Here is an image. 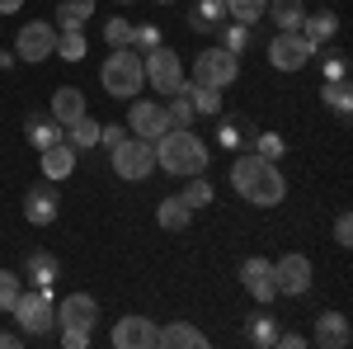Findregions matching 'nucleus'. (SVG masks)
<instances>
[{
    "label": "nucleus",
    "instance_id": "obj_24",
    "mask_svg": "<svg viewBox=\"0 0 353 349\" xmlns=\"http://www.w3.org/2000/svg\"><path fill=\"white\" fill-rule=\"evenodd\" d=\"M212 33H217L221 48H226V53H236V57L254 48V24H241V19H221Z\"/></svg>",
    "mask_w": 353,
    "mask_h": 349
},
{
    "label": "nucleus",
    "instance_id": "obj_6",
    "mask_svg": "<svg viewBox=\"0 0 353 349\" xmlns=\"http://www.w3.org/2000/svg\"><path fill=\"white\" fill-rule=\"evenodd\" d=\"M321 48H311L306 38H301V28H278L269 38V66L273 71H301V66H311Z\"/></svg>",
    "mask_w": 353,
    "mask_h": 349
},
{
    "label": "nucleus",
    "instance_id": "obj_9",
    "mask_svg": "<svg viewBox=\"0 0 353 349\" xmlns=\"http://www.w3.org/2000/svg\"><path fill=\"white\" fill-rule=\"evenodd\" d=\"M52 53H57V24L28 19V24L19 28V38H14V57L28 62V66H38V62H48Z\"/></svg>",
    "mask_w": 353,
    "mask_h": 349
},
{
    "label": "nucleus",
    "instance_id": "obj_37",
    "mask_svg": "<svg viewBox=\"0 0 353 349\" xmlns=\"http://www.w3.org/2000/svg\"><path fill=\"white\" fill-rule=\"evenodd\" d=\"M264 5H269V0H226V19L259 24V19H264Z\"/></svg>",
    "mask_w": 353,
    "mask_h": 349
},
{
    "label": "nucleus",
    "instance_id": "obj_42",
    "mask_svg": "<svg viewBox=\"0 0 353 349\" xmlns=\"http://www.w3.org/2000/svg\"><path fill=\"white\" fill-rule=\"evenodd\" d=\"M123 137H132V133H128V123H99V147H109V151H113Z\"/></svg>",
    "mask_w": 353,
    "mask_h": 349
},
{
    "label": "nucleus",
    "instance_id": "obj_2",
    "mask_svg": "<svg viewBox=\"0 0 353 349\" xmlns=\"http://www.w3.org/2000/svg\"><path fill=\"white\" fill-rule=\"evenodd\" d=\"M156 170L189 180V175H208V142L193 128H165L156 137Z\"/></svg>",
    "mask_w": 353,
    "mask_h": 349
},
{
    "label": "nucleus",
    "instance_id": "obj_18",
    "mask_svg": "<svg viewBox=\"0 0 353 349\" xmlns=\"http://www.w3.org/2000/svg\"><path fill=\"white\" fill-rule=\"evenodd\" d=\"M19 279H28L33 288H52L57 279H61V260H57L52 250H28L24 255V274Z\"/></svg>",
    "mask_w": 353,
    "mask_h": 349
},
{
    "label": "nucleus",
    "instance_id": "obj_20",
    "mask_svg": "<svg viewBox=\"0 0 353 349\" xmlns=\"http://www.w3.org/2000/svg\"><path fill=\"white\" fill-rule=\"evenodd\" d=\"M61 137H66V128L57 123L52 113H28V118H24V142H28V147L43 151V147H52V142H61Z\"/></svg>",
    "mask_w": 353,
    "mask_h": 349
},
{
    "label": "nucleus",
    "instance_id": "obj_45",
    "mask_svg": "<svg viewBox=\"0 0 353 349\" xmlns=\"http://www.w3.org/2000/svg\"><path fill=\"white\" fill-rule=\"evenodd\" d=\"M278 345H283V349H306L311 340H306V335H297V330H278Z\"/></svg>",
    "mask_w": 353,
    "mask_h": 349
},
{
    "label": "nucleus",
    "instance_id": "obj_21",
    "mask_svg": "<svg viewBox=\"0 0 353 349\" xmlns=\"http://www.w3.org/2000/svg\"><path fill=\"white\" fill-rule=\"evenodd\" d=\"M250 133H254V128H250L245 118H236V113H217V147L221 151H231V156L245 151V147H250Z\"/></svg>",
    "mask_w": 353,
    "mask_h": 349
},
{
    "label": "nucleus",
    "instance_id": "obj_10",
    "mask_svg": "<svg viewBox=\"0 0 353 349\" xmlns=\"http://www.w3.org/2000/svg\"><path fill=\"white\" fill-rule=\"evenodd\" d=\"M311 279H316V269L306 255H283V260H273V283H278V297H306L311 293Z\"/></svg>",
    "mask_w": 353,
    "mask_h": 349
},
{
    "label": "nucleus",
    "instance_id": "obj_43",
    "mask_svg": "<svg viewBox=\"0 0 353 349\" xmlns=\"http://www.w3.org/2000/svg\"><path fill=\"white\" fill-rule=\"evenodd\" d=\"M57 330H61V345L66 349H85L90 335H94V330H76V326H57Z\"/></svg>",
    "mask_w": 353,
    "mask_h": 349
},
{
    "label": "nucleus",
    "instance_id": "obj_7",
    "mask_svg": "<svg viewBox=\"0 0 353 349\" xmlns=\"http://www.w3.org/2000/svg\"><path fill=\"white\" fill-rule=\"evenodd\" d=\"M236 76H241V57L226 53L221 43H212L208 53L193 57V81H198V85H217V90H226Z\"/></svg>",
    "mask_w": 353,
    "mask_h": 349
},
{
    "label": "nucleus",
    "instance_id": "obj_36",
    "mask_svg": "<svg viewBox=\"0 0 353 349\" xmlns=\"http://www.w3.org/2000/svg\"><path fill=\"white\" fill-rule=\"evenodd\" d=\"M250 151H254V156H264V161H283V156H288V142H283L278 133L254 128V133H250Z\"/></svg>",
    "mask_w": 353,
    "mask_h": 349
},
{
    "label": "nucleus",
    "instance_id": "obj_14",
    "mask_svg": "<svg viewBox=\"0 0 353 349\" xmlns=\"http://www.w3.org/2000/svg\"><path fill=\"white\" fill-rule=\"evenodd\" d=\"M241 283L250 288V297L259 302V307H269L273 297H278V283H273V260H264V255H250L241 265Z\"/></svg>",
    "mask_w": 353,
    "mask_h": 349
},
{
    "label": "nucleus",
    "instance_id": "obj_22",
    "mask_svg": "<svg viewBox=\"0 0 353 349\" xmlns=\"http://www.w3.org/2000/svg\"><path fill=\"white\" fill-rule=\"evenodd\" d=\"M334 33H339V15H334V10H316V15H301V38H306L311 48H325Z\"/></svg>",
    "mask_w": 353,
    "mask_h": 349
},
{
    "label": "nucleus",
    "instance_id": "obj_4",
    "mask_svg": "<svg viewBox=\"0 0 353 349\" xmlns=\"http://www.w3.org/2000/svg\"><path fill=\"white\" fill-rule=\"evenodd\" d=\"M10 317L19 326V335L28 340H43V335H52L57 330V302H52V288H33V293H19L14 297V307H10Z\"/></svg>",
    "mask_w": 353,
    "mask_h": 349
},
{
    "label": "nucleus",
    "instance_id": "obj_33",
    "mask_svg": "<svg viewBox=\"0 0 353 349\" xmlns=\"http://www.w3.org/2000/svg\"><path fill=\"white\" fill-rule=\"evenodd\" d=\"M301 15H306L301 0H269L264 5V19H273L278 28H301Z\"/></svg>",
    "mask_w": 353,
    "mask_h": 349
},
{
    "label": "nucleus",
    "instance_id": "obj_12",
    "mask_svg": "<svg viewBox=\"0 0 353 349\" xmlns=\"http://www.w3.org/2000/svg\"><path fill=\"white\" fill-rule=\"evenodd\" d=\"M57 217H61V194H57L52 180L24 189V222H33V227H52Z\"/></svg>",
    "mask_w": 353,
    "mask_h": 349
},
{
    "label": "nucleus",
    "instance_id": "obj_50",
    "mask_svg": "<svg viewBox=\"0 0 353 349\" xmlns=\"http://www.w3.org/2000/svg\"><path fill=\"white\" fill-rule=\"evenodd\" d=\"M118 5H132V0H118Z\"/></svg>",
    "mask_w": 353,
    "mask_h": 349
},
{
    "label": "nucleus",
    "instance_id": "obj_38",
    "mask_svg": "<svg viewBox=\"0 0 353 349\" xmlns=\"http://www.w3.org/2000/svg\"><path fill=\"white\" fill-rule=\"evenodd\" d=\"M165 43V33H161V24H137L132 28V53H156V48H161Z\"/></svg>",
    "mask_w": 353,
    "mask_h": 349
},
{
    "label": "nucleus",
    "instance_id": "obj_1",
    "mask_svg": "<svg viewBox=\"0 0 353 349\" xmlns=\"http://www.w3.org/2000/svg\"><path fill=\"white\" fill-rule=\"evenodd\" d=\"M231 189L241 194L250 208H278L288 198V175L278 170V161H264L254 151H236V161H231Z\"/></svg>",
    "mask_w": 353,
    "mask_h": 349
},
{
    "label": "nucleus",
    "instance_id": "obj_5",
    "mask_svg": "<svg viewBox=\"0 0 353 349\" xmlns=\"http://www.w3.org/2000/svg\"><path fill=\"white\" fill-rule=\"evenodd\" d=\"M109 156H113V175L128 180V185H141V180L156 175V142H146V137H123Z\"/></svg>",
    "mask_w": 353,
    "mask_h": 349
},
{
    "label": "nucleus",
    "instance_id": "obj_31",
    "mask_svg": "<svg viewBox=\"0 0 353 349\" xmlns=\"http://www.w3.org/2000/svg\"><path fill=\"white\" fill-rule=\"evenodd\" d=\"M94 15V0H57V28H85Z\"/></svg>",
    "mask_w": 353,
    "mask_h": 349
},
{
    "label": "nucleus",
    "instance_id": "obj_26",
    "mask_svg": "<svg viewBox=\"0 0 353 349\" xmlns=\"http://www.w3.org/2000/svg\"><path fill=\"white\" fill-rule=\"evenodd\" d=\"M161 345L165 349H203V345H208V335H203L198 326H189V321H170L161 330Z\"/></svg>",
    "mask_w": 353,
    "mask_h": 349
},
{
    "label": "nucleus",
    "instance_id": "obj_34",
    "mask_svg": "<svg viewBox=\"0 0 353 349\" xmlns=\"http://www.w3.org/2000/svg\"><path fill=\"white\" fill-rule=\"evenodd\" d=\"M321 100H325V109H334L339 118H349L353 113V85L349 81H321Z\"/></svg>",
    "mask_w": 353,
    "mask_h": 349
},
{
    "label": "nucleus",
    "instance_id": "obj_17",
    "mask_svg": "<svg viewBox=\"0 0 353 349\" xmlns=\"http://www.w3.org/2000/svg\"><path fill=\"white\" fill-rule=\"evenodd\" d=\"M38 156H43V180H52V185L76 175V147H71L66 137H61V142H52V147H43Z\"/></svg>",
    "mask_w": 353,
    "mask_h": 349
},
{
    "label": "nucleus",
    "instance_id": "obj_44",
    "mask_svg": "<svg viewBox=\"0 0 353 349\" xmlns=\"http://www.w3.org/2000/svg\"><path fill=\"white\" fill-rule=\"evenodd\" d=\"M334 245H344V250L353 245V217H349V213L334 217Z\"/></svg>",
    "mask_w": 353,
    "mask_h": 349
},
{
    "label": "nucleus",
    "instance_id": "obj_28",
    "mask_svg": "<svg viewBox=\"0 0 353 349\" xmlns=\"http://www.w3.org/2000/svg\"><path fill=\"white\" fill-rule=\"evenodd\" d=\"M165 118H170V128H193V100H189V85H179L174 95H165Z\"/></svg>",
    "mask_w": 353,
    "mask_h": 349
},
{
    "label": "nucleus",
    "instance_id": "obj_8",
    "mask_svg": "<svg viewBox=\"0 0 353 349\" xmlns=\"http://www.w3.org/2000/svg\"><path fill=\"white\" fill-rule=\"evenodd\" d=\"M141 66H146V85H151V90H161V95H174L179 85L189 81V76H184L179 53H174V48H165V43L156 48V53L141 57Z\"/></svg>",
    "mask_w": 353,
    "mask_h": 349
},
{
    "label": "nucleus",
    "instance_id": "obj_48",
    "mask_svg": "<svg viewBox=\"0 0 353 349\" xmlns=\"http://www.w3.org/2000/svg\"><path fill=\"white\" fill-rule=\"evenodd\" d=\"M14 62H19V57H14V53H0V71H10Z\"/></svg>",
    "mask_w": 353,
    "mask_h": 349
},
{
    "label": "nucleus",
    "instance_id": "obj_19",
    "mask_svg": "<svg viewBox=\"0 0 353 349\" xmlns=\"http://www.w3.org/2000/svg\"><path fill=\"white\" fill-rule=\"evenodd\" d=\"M48 113H52L61 128H66V123H76L81 113H90V109H85V90H81V85H57V90H52V104H48Z\"/></svg>",
    "mask_w": 353,
    "mask_h": 349
},
{
    "label": "nucleus",
    "instance_id": "obj_23",
    "mask_svg": "<svg viewBox=\"0 0 353 349\" xmlns=\"http://www.w3.org/2000/svg\"><path fill=\"white\" fill-rule=\"evenodd\" d=\"M278 330H283L278 317H273L269 307H259V312L245 321V340H250L254 349H273V345H278Z\"/></svg>",
    "mask_w": 353,
    "mask_h": 349
},
{
    "label": "nucleus",
    "instance_id": "obj_47",
    "mask_svg": "<svg viewBox=\"0 0 353 349\" xmlns=\"http://www.w3.org/2000/svg\"><path fill=\"white\" fill-rule=\"evenodd\" d=\"M24 10V0H0V15H19Z\"/></svg>",
    "mask_w": 353,
    "mask_h": 349
},
{
    "label": "nucleus",
    "instance_id": "obj_46",
    "mask_svg": "<svg viewBox=\"0 0 353 349\" xmlns=\"http://www.w3.org/2000/svg\"><path fill=\"white\" fill-rule=\"evenodd\" d=\"M19 345H24L19 330H0V349H19Z\"/></svg>",
    "mask_w": 353,
    "mask_h": 349
},
{
    "label": "nucleus",
    "instance_id": "obj_49",
    "mask_svg": "<svg viewBox=\"0 0 353 349\" xmlns=\"http://www.w3.org/2000/svg\"><path fill=\"white\" fill-rule=\"evenodd\" d=\"M156 5H174V0H156Z\"/></svg>",
    "mask_w": 353,
    "mask_h": 349
},
{
    "label": "nucleus",
    "instance_id": "obj_13",
    "mask_svg": "<svg viewBox=\"0 0 353 349\" xmlns=\"http://www.w3.org/2000/svg\"><path fill=\"white\" fill-rule=\"evenodd\" d=\"M113 345L118 349H156L161 345V326L151 321V317H118Z\"/></svg>",
    "mask_w": 353,
    "mask_h": 349
},
{
    "label": "nucleus",
    "instance_id": "obj_27",
    "mask_svg": "<svg viewBox=\"0 0 353 349\" xmlns=\"http://www.w3.org/2000/svg\"><path fill=\"white\" fill-rule=\"evenodd\" d=\"M221 19H226V0H193V10H189L193 33H212Z\"/></svg>",
    "mask_w": 353,
    "mask_h": 349
},
{
    "label": "nucleus",
    "instance_id": "obj_41",
    "mask_svg": "<svg viewBox=\"0 0 353 349\" xmlns=\"http://www.w3.org/2000/svg\"><path fill=\"white\" fill-rule=\"evenodd\" d=\"M321 81H349V57L344 53H325L321 57Z\"/></svg>",
    "mask_w": 353,
    "mask_h": 349
},
{
    "label": "nucleus",
    "instance_id": "obj_3",
    "mask_svg": "<svg viewBox=\"0 0 353 349\" xmlns=\"http://www.w3.org/2000/svg\"><path fill=\"white\" fill-rule=\"evenodd\" d=\"M99 81L113 100H137V90H146V66H141V53L132 48H113L99 66Z\"/></svg>",
    "mask_w": 353,
    "mask_h": 349
},
{
    "label": "nucleus",
    "instance_id": "obj_25",
    "mask_svg": "<svg viewBox=\"0 0 353 349\" xmlns=\"http://www.w3.org/2000/svg\"><path fill=\"white\" fill-rule=\"evenodd\" d=\"M156 222H161L165 232H184V227L193 222V208L179 198V194H170V198H161V203H156Z\"/></svg>",
    "mask_w": 353,
    "mask_h": 349
},
{
    "label": "nucleus",
    "instance_id": "obj_39",
    "mask_svg": "<svg viewBox=\"0 0 353 349\" xmlns=\"http://www.w3.org/2000/svg\"><path fill=\"white\" fill-rule=\"evenodd\" d=\"M132 19H123V15H113L109 24H104V43L109 48H132Z\"/></svg>",
    "mask_w": 353,
    "mask_h": 349
},
{
    "label": "nucleus",
    "instance_id": "obj_40",
    "mask_svg": "<svg viewBox=\"0 0 353 349\" xmlns=\"http://www.w3.org/2000/svg\"><path fill=\"white\" fill-rule=\"evenodd\" d=\"M19 293H24V279H19L14 269H0V312H10Z\"/></svg>",
    "mask_w": 353,
    "mask_h": 349
},
{
    "label": "nucleus",
    "instance_id": "obj_15",
    "mask_svg": "<svg viewBox=\"0 0 353 349\" xmlns=\"http://www.w3.org/2000/svg\"><path fill=\"white\" fill-rule=\"evenodd\" d=\"M311 345L321 349H349L353 345V326L344 312H321L316 317V330H311Z\"/></svg>",
    "mask_w": 353,
    "mask_h": 349
},
{
    "label": "nucleus",
    "instance_id": "obj_29",
    "mask_svg": "<svg viewBox=\"0 0 353 349\" xmlns=\"http://www.w3.org/2000/svg\"><path fill=\"white\" fill-rule=\"evenodd\" d=\"M179 198H184L193 213H198V208H212V203H217V189H212V180H208V175H189V180H184V189H179Z\"/></svg>",
    "mask_w": 353,
    "mask_h": 349
},
{
    "label": "nucleus",
    "instance_id": "obj_11",
    "mask_svg": "<svg viewBox=\"0 0 353 349\" xmlns=\"http://www.w3.org/2000/svg\"><path fill=\"white\" fill-rule=\"evenodd\" d=\"M170 128V118H165V104L161 100H128V133L132 137H146V142H156V137Z\"/></svg>",
    "mask_w": 353,
    "mask_h": 349
},
{
    "label": "nucleus",
    "instance_id": "obj_30",
    "mask_svg": "<svg viewBox=\"0 0 353 349\" xmlns=\"http://www.w3.org/2000/svg\"><path fill=\"white\" fill-rule=\"evenodd\" d=\"M184 85H189L193 113H198V118H217L221 113V90L217 85H198V81H184Z\"/></svg>",
    "mask_w": 353,
    "mask_h": 349
},
{
    "label": "nucleus",
    "instance_id": "obj_35",
    "mask_svg": "<svg viewBox=\"0 0 353 349\" xmlns=\"http://www.w3.org/2000/svg\"><path fill=\"white\" fill-rule=\"evenodd\" d=\"M66 142H71L76 151H85V147H99V118L81 113L76 123H66Z\"/></svg>",
    "mask_w": 353,
    "mask_h": 349
},
{
    "label": "nucleus",
    "instance_id": "obj_16",
    "mask_svg": "<svg viewBox=\"0 0 353 349\" xmlns=\"http://www.w3.org/2000/svg\"><path fill=\"white\" fill-rule=\"evenodd\" d=\"M57 326H76V330H94L99 326V302L90 293H71L57 307Z\"/></svg>",
    "mask_w": 353,
    "mask_h": 349
},
{
    "label": "nucleus",
    "instance_id": "obj_32",
    "mask_svg": "<svg viewBox=\"0 0 353 349\" xmlns=\"http://www.w3.org/2000/svg\"><path fill=\"white\" fill-rule=\"evenodd\" d=\"M90 43H85V28H57V53L61 62H85Z\"/></svg>",
    "mask_w": 353,
    "mask_h": 349
}]
</instances>
